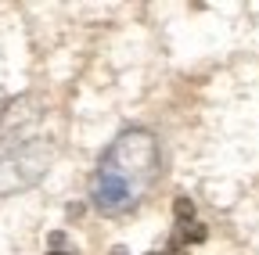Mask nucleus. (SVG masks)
<instances>
[{"instance_id":"obj_1","label":"nucleus","mask_w":259,"mask_h":255,"mask_svg":"<svg viewBox=\"0 0 259 255\" xmlns=\"http://www.w3.org/2000/svg\"><path fill=\"white\" fill-rule=\"evenodd\" d=\"M151 151H155V144H151V137H144V133H130V137H122V140L112 147V155H130V158H134V166H137L134 176H137L141 183L151 176ZM137 194H141V190L130 183V173H108V169L97 173L94 205L101 209V212L115 216V212L134 209V205H137Z\"/></svg>"},{"instance_id":"obj_2","label":"nucleus","mask_w":259,"mask_h":255,"mask_svg":"<svg viewBox=\"0 0 259 255\" xmlns=\"http://www.w3.org/2000/svg\"><path fill=\"white\" fill-rule=\"evenodd\" d=\"M205 227L198 219H191V223H177V234H173V244L180 248V244H198V241H205Z\"/></svg>"},{"instance_id":"obj_3","label":"nucleus","mask_w":259,"mask_h":255,"mask_svg":"<svg viewBox=\"0 0 259 255\" xmlns=\"http://www.w3.org/2000/svg\"><path fill=\"white\" fill-rule=\"evenodd\" d=\"M173 216H177V223H191V219H194L191 198H177V201H173Z\"/></svg>"},{"instance_id":"obj_4","label":"nucleus","mask_w":259,"mask_h":255,"mask_svg":"<svg viewBox=\"0 0 259 255\" xmlns=\"http://www.w3.org/2000/svg\"><path fill=\"white\" fill-rule=\"evenodd\" d=\"M162 255H187V251H184V248H177V244H173V248H166V251H162Z\"/></svg>"},{"instance_id":"obj_5","label":"nucleus","mask_w":259,"mask_h":255,"mask_svg":"<svg viewBox=\"0 0 259 255\" xmlns=\"http://www.w3.org/2000/svg\"><path fill=\"white\" fill-rule=\"evenodd\" d=\"M51 255H65V251H51Z\"/></svg>"},{"instance_id":"obj_6","label":"nucleus","mask_w":259,"mask_h":255,"mask_svg":"<svg viewBox=\"0 0 259 255\" xmlns=\"http://www.w3.org/2000/svg\"><path fill=\"white\" fill-rule=\"evenodd\" d=\"M115 255H122V251H115Z\"/></svg>"}]
</instances>
